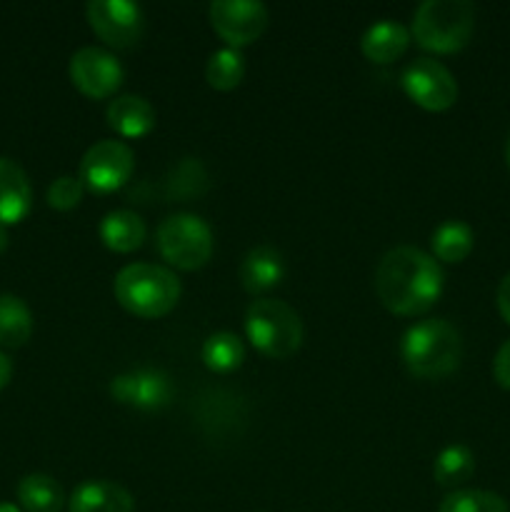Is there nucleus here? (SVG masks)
Instances as JSON below:
<instances>
[{
	"instance_id": "2f4dec72",
	"label": "nucleus",
	"mask_w": 510,
	"mask_h": 512,
	"mask_svg": "<svg viewBox=\"0 0 510 512\" xmlns=\"http://www.w3.org/2000/svg\"><path fill=\"white\" fill-rule=\"evenodd\" d=\"M505 160H508V168H510V138H508V145H505Z\"/></svg>"
},
{
	"instance_id": "a878e982",
	"label": "nucleus",
	"mask_w": 510,
	"mask_h": 512,
	"mask_svg": "<svg viewBox=\"0 0 510 512\" xmlns=\"http://www.w3.org/2000/svg\"><path fill=\"white\" fill-rule=\"evenodd\" d=\"M85 185L80 178L63 175L48 188V205L55 210H73L83 200Z\"/></svg>"
},
{
	"instance_id": "cd10ccee",
	"label": "nucleus",
	"mask_w": 510,
	"mask_h": 512,
	"mask_svg": "<svg viewBox=\"0 0 510 512\" xmlns=\"http://www.w3.org/2000/svg\"><path fill=\"white\" fill-rule=\"evenodd\" d=\"M495 300H498V310H500V315L505 318V323H510V273L500 280L498 298Z\"/></svg>"
},
{
	"instance_id": "6e6552de",
	"label": "nucleus",
	"mask_w": 510,
	"mask_h": 512,
	"mask_svg": "<svg viewBox=\"0 0 510 512\" xmlns=\"http://www.w3.org/2000/svg\"><path fill=\"white\" fill-rule=\"evenodd\" d=\"M403 88L413 103L433 113L448 110L458 100V83L453 73L433 58L413 60L403 70Z\"/></svg>"
},
{
	"instance_id": "1a4fd4ad",
	"label": "nucleus",
	"mask_w": 510,
	"mask_h": 512,
	"mask_svg": "<svg viewBox=\"0 0 510 512\" xmlns=\"http://www.w3.org/2000/svg\"><path fill=\"white\" fill-rule=\"evenodd\" d=\"M88 23L113 48H133L143 35V10L128 0H90Z\"/></svg>"
},
{
	"instance_id": "7ed1b4c3",
	"label": "nucleus",
	"mask_w": 510,
	"mask_h": 512,
	"mask_svg": "<svg viewBox=\"0 0 510 512\" xmlns=\"http://www.w3.org/2000/svg\"><path fill=\"white\" fill-rule=\"evenodd\" d=\"M115 298L138 318H163L178 305L180 283L175 273L153 263L125 265L115 275Z\"/></svg>"
},
{
	"instance_id": "20e7f679",
	"label": "nucleus",
	"mask_w": 510,
	"mask_h": 512,
	"mask_svg": "<svg viewBox=\"0 0 510 512\" xmlns=\"http://www.w3.org/2000/svg\"><path fill=\"white\" fill-rule=\"evenodd\" d=\"M475 8L468 0H425L413 15L415 43L433 53H458L470 43Z\"/></svg>"
},
{
	"instance_id": "7c9ffc66",
	"label": "nucleus",
	"mask_w": 510,
	"mask_h": 512,
	"mask_svg": "<svg viewBox=\"0 0 510 512\" xmlns=\"http://www.w3.org/2000/svg\"><path fill=\"white\" fill-rule=\"evenodd\" d=\"M0 512H20V510L10 503H0Z\"/></svg>"
},
{
	"instance_id": "2eb2a0df",
	"label": "nucleus",
	"mask_w": 510,
	"mask_h": 512,
	"mask_svg": "<svg viewBox=\"0 0 510 512\" xmlns=\"http://www.w3.org/2000/svg\"><path fill=\"white\" fill-rule=\"evenodd\" d=\"M108 125L123 138H143L153 130L155 110L140 95H120L108 105Z\"/></svg>"
},
{
	"instance_id": "a211bd4d",
	"label": "nucleus",
	"mask_w": 510,
	"mask_h": 512,
	"mask_svg": "<svg viewBox=\"0 0 510 512\" xmlns=\"http://www.w3.org/2000/svg\"><path fill=\"white\" fill-rule=\"evenodd\" d=\"M100 238L115 253H133L145 240V223L133 210H113L100 223Z\"/></svg>"
},
{
	"instance_id": "f257e3e1",
	"label": "nucleus",
	"mask_w": 510,
	"mask_h": 512,
	"mask_svg": "<svg viewBox=\"0 0 510 512\" xmlns=\"http://www.w3.org/2000/svg\"><path fill=\"white\" fill-rule=\"evenodd\" d=\"M375 293L395 315H423L443 293V270L433 255L400 245L383 255L375 270Z\"/></svg>"
},
{
	"instance_id": "5701e85b",
	"label": "nucleus",
	"mask_w": 510,
	"mask_h": 512,
	"mask_svg": "<svg viewBox=\"0 0 510 512\" xmlns=\"http://www.w3.org/2000/svg\"><path fill=\"white\" fill-rule=\"evenodd\" d=\"M203 360L215 373H230L245 360V348L238 335L215 333L203 343Z\"/></svg>"
},
{
	"instance_id": "f03ea898",
	"label": "nucleus",
	"mask_w": 510,
	"mask_h": 512,
	"mask_svg": "<svg viewBox=\"0 0 510 512\" xmlns=\"http://www.w3.org/2000/svg\"><path fill=\"white\" fill-rule=\"evenodd\" d=\"M400 355L418 378H445L460 365L463 340L448 320H420L405 330Z\"/></svg>"
},
{
	"instance_id": "f8f14e48",
	"label": "nucleus",
	"mask_w": 510,
	"mask_h": 512,
	"mask_svg": "<svg viewBox=\"0 0 510 512\" xmlns=\"http://www.w3.org/2000/svg\"><path fill=\"white\" fill-rule=\"evenodd\" d=\"M110 395L135 410H160L170 403L173 385L160 370H133L113 378Z\"/></svg>"
},
{
	"instance_id": "f3484780",
	"label": "nucleus",
	"mask_w": 510,
	"mask_h": 512,
	"mask_svg": "<svg viewBox=\"0 0 510 512\" xmlns=\"http://www.w3.org/2000/svg\"><path fill=\"white\" fill-rule=\"evenodd\" d=\"M283 255L273 248H253L240 265V280L248 293H265L283 280Z\"/></svg>"
},
{
	"instance_id": "412c9836",
	"label": "nucleus",
	"mask_w": 510,
	"mask_h": 512,
	"mask_svg": "<svg viewBox=\"0 0 510 512\" xmlns=\"http://www.w3.org/2000/svg\"><path fill=\"white\" fill-rule=\"evenodd\" d=\"M473 230L460 220H448L433 233V253L443 263H460L473 250Z\"/></svg>"
},
{
	"instance_id": "4468645a",
	"label": "nucleus",
	"mask_w": 510,
	"mask_h": 512,
	"mask_svg": "<svg viewBox=\"0 0 510 512\" xmlns=\"http://www.w3.org/2000/svg\"><path fill=\"white\" fill-rule=\"evenodd\" d=\"M68 508L70 512H133V495L118 483L90 480L75 488Z\"/></svg>"
},
{
	"instance_id": "0eeeda50",
	"label": "nucleus",
	"mask_w": 510,
	"mask_h": 512,
	"mask_svg": "<svg viewBox=\"0 0 510 512\" xmlns=\"http://www.w3.org/2000/svg\"><path fill=\"white\" fill-rule=\"evenodd\" d=\"M133 168L135 158L128 145L120 140H100V143L90 145L88 153L80 160L78 178L93 193H113L128 183Z\"/></svg>"
},
{
	"instance_id": "4be33fe9",
	"label": "nucleus",
	"mask_w": 510,
	"mask_h": 512,
	"mask_svg": "<svg viewBox=\"0 0 510 512\" xmlns=\"http://www.w3.org/2000/svg\"><path fill=\"white\" fill-rule=\"evenodd\" d=\"M473 470L475 455L470 453V448H465V445H448L445 450H440L433 465L435 480H438L440 485H445V488L465 483V480L473 475Z\"/></svg>"
},
{
	"instance_id": "39448f33",
	"label": "nucleus",
	"mask_w": 510,
	"mask_h": 512,
	"mask_svg": "<svg viewBox=\"0 0 510 512\" xmlns=\"http://www.w3.org/2000/svg\"><path fill=\"white\" fill-rule=\"evenodd\" d=\"M245 330L250 343L275 360L290 358L303 343V323L283 300H255L245 315Z\"/></svg>"
},
{
	"instance_id": "b1692460",
	"label": "nucleus",
	"mask_w": 510,
	"mask_h": 512,
	"mask_svg": "<svg viewBox=\"0 0 510 512\" xmlns=\"http://www.w3.org/2000/svg\"><path fill=\"white\" fill-rule=\"evenodd\" d=\"M245 60L235 48L215 50L205 68V78L215 90H233L243 80Z\"/></svg>"
},
{
	"instance_id": "9d476101",
	"label": "nucleus",
	"mask_w": 510,
	"mask_h": 512,
	"mask_svg": "<svg viewBox=\"0 0 510 512\" xmlns=\"http://www.w3.org/2000/svg\"><path fill=\"white\" fill-rule=\"evenodd\" d=\"M210 23L225 43L248 45L268 28V8L255 0H215L210 5Z\"/></svg>"
},
{
	"instance_id": "c85d7f7f",
	"label": "nucleus",
	"mask_w": 510,
	"mask_h": 512,
	"mask_svg": "<svg viewBox=\"0 0 510 512\" xmlns=\"http://www.w3.org/2000/svg\"><path fill=\"white\" fill-rule=\"evenodd\" d=\"M10 375H13V365L5 353H0V390L10 383Z\"/></svg>"
},
{
	"instance_id": "393cba45",
	"label": "nucleus",
	"mask_w": 510,
	"mask_h": 512,
	"mask_svg": "<svg viewBox=\"0 0 510 512\" xmlns=\"http://www.w3.org/2000/svg\"><path fill=\"white\" fill-rule=\"evenodd\" d=\"M438 512H510L508 503L490 490H455L445 495Z\"/></svg>"
},
{
	"instance_id": "dca6fc26",
	"label": "nucleus",
	"mask_w": 510,
	"mask_h": 512,
	"mask_svg": "<svg viewBox=\"0 0 510 512\" xmlns=\"http://www.w3.org/2000/svg\"><path fill=\"white\" fill-rule=\"evenodd\" d=\"M410 33L395 20H380L370 25L360 38V50L373 63H393L408 50Z\"/></svg>"
},
{
	"instance_id": "ddd939ff",
	"label": "nucleus",
	"mask_w": 510,
	"mask_h": 512,
	"mask_svg": "<svg viewBox=\"0 0 510 512\" xmlns=\"http://www.w3.org/2000/svg\"><path fill=\"white\" fill-rule=\"evenodd\" d=\"M33 190L25 170L10 158H0V225L20 223L30 213Z\"/></svg>"
},
{
	"instance_id": "c756f323",
	"label": "nucleus",
	"mask_w": 510,
	"mask_h": 512,
	"mask_svg": "<svg viewBox=\"0 0 510 512\" xmlns=\"http://www.w3.org/2000/svg\"><path fill=\"white\" fill-rule=\"evenodd\" d=\"M5 248H8V230L5 225H0V255L5 253Z\"/></svg>"
},
{
	"instance_id": "423d86ee",
	"label": "nucleus",
	"mask_w": 510,
	"mask_h": 512,
	"mask_svg": "<svg viewBox=\"0 0 510 512\" xmlns=\"http://www.w3.org/2000/svg\"><path fill=\"white\" fill-rule=\"evenodd\" d=\"M158 250L180 270H198L213 255V233L198 215H170L158 228Z\"/></svg>"
},
{
	"instance_id": "aec40b11",
	"label": "nucleus",
	"mask_w": 510,
	"mask_h": 512,
	"mask_svg": "<svg viewBox=\"0 0 510 512\" xmlns=\"http://www.w3.org/2000/svg\"><path fill=\"white\" fill-rule=\"evenodd\" d=\"M33 335V315L18 295H0V345L23 348Z\"/></svg>"
},
{
	"instance_id": "9b49d317",
	"label": "nucleus",
	"mask_w": 510,
	"mask_h": 512,
	"mask_svg": "<svg viewBox=\"0 0 510 512\" xmlns=\"http://www.w3.org/2000/svg\"><path fill=\"white\" fill-rule=\"evenodd\" d=\"M70 80L88 98H110L123 83V68L103 48H80L70 58Z\"/></svg>"
},
{
	"instance_id": "bb28decb",
	"label": "nucleus",
	"mask_w": 510,
	"mask_h": 512,
	"mask_svg": "<svg viewBox=\"0 0 510 512\" xmlns=\"http://www.w3.org/2000/svg\"><path fill=\"white\" fill-rule=\"evenodd\" d=\"M493 375H495V383H498L500 388L510 390V340H505V343L500 345L498 353H495Z\"/></svg>"
},
{
	"instance_id": "6ab92c4d",
	"label": "nucleus",
	"mask_w": 510,
	"mask_h": 512,
	"mask_svg": "<svg viewBox=\"0 0 510 512\" xmlns=\"http://www.w3.org/2000/svg\"><path fill=\"white\" fill-rule=\"evenodd\" d=\"M18 503L25 512H60L65 505V493L55 478L33 473L18 483Z\"/></svg>"
}]
</instances>
